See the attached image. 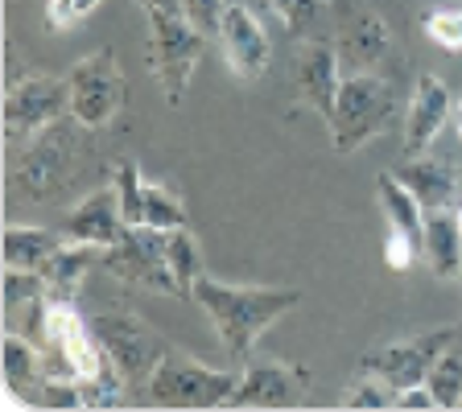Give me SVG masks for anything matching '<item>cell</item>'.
Here are the masks:
<instances>
[{
  "label": "cell",
  "mask_w": 462,
  "mask_h": 412,
  "mask_svg": "<svg viewBox=\"0 0 462 412\" xmlns=\"http://www.w3.org/2000/svg\"><path fill=\"white\" fill-rule=\"evenodd\" d=\"M425 38L446 54H462V9H433L425 17Z\"/></svg>",
  "instance_id": "4316f807"
},
{
  "label": "cell",
  "mask_w": 462,
  "mask_h": 412,
  "mask_svg": "<svg viewBox=\"0 0 462 412\" xmlns=\"http://www.w3.org/2000/svg\"><path fill=\"white\" fill-rule=\"evenodd\" d=\"M165 235H170V231L136 223V227H128L125 235L112 243V248L99 252V269L112 272L120 285L182 298V288H178V280H173V272H170V260H165Z\"/></svg>",
  "instance_id": "ba28073f"
},
{
  "label": "cell",
  "mask_w": 462,
  "mask_h": 412,
  "mask_svg": "<svg viewBox=\"0 0 462 412\" xmlns=\"http://www.w3.org/2000/svg\"><path fill=\"white\" fill-rule=\"evenodd\" d=\"M335 50L351 75L356 70H380L393 58V29L375 9H346L338 17Z\"/></svg>",
  "instance_id": "4fadbf2b"
},
{
  "label": "cell",
  "mask_w": 462,
  "mask_h": 412,
  "mask_svg": "<svg viewBox=\"0 0 462 412\" xmlns=\"http://www.w3.org/2000/svg\"><path fill=\"white\" fill-rule=\"evenodd\" d=\"M223 5H227V0H182V13L207 33V38H215V33H219Z\"/></svg>",
  "instance_id": "4dcf8cb0"
},
{
  "label": "cell",
  "mask_w": 462,
  "mask_h": 412,
  "mask_svg": "<svg viewBox=\"0 0 462 412\" xmlns=\"http://www.w3.org/2000/svg\"><path fill=\"white\" fill-rule=\"evenodd\" d=\"M99 252L104 248H91V243H62L54 256L42 264V280H46V298L50 301H75L79 288H83L87 272L99 264Z\"/></svg>",
  "instance_id": "e0dca14e"
},
{
  "label": "cell",
  "mask_w": 462,
  "mask_h": 412,
  "mask_svg": "<svg viewBox=\"0 0 462 412\" xmlns=\"http://www.w3.org/2000/svg\"><path fill=\"white\" fill-rule=\"evenodd\" d=\"M70 83V115L87 133H99L125 112L128 87H125V70L112 46L91 50L87 58H79L67 75Z\"/></svg>",
  "instance_id": "8992f818"
},
{
  "label": "cell",
  "mask_w": 462,
  "mask_h": 412,
  "mask_svg": "<svg viewBox=\"0 0 462 412\" xmlns=\"http://www.w3.org/2000/svg\"><path fill=\"white\" fill-rule=\"evenodd\" d=\"M421 256L430 260L433 277L454 280L462 277V223L450 211H425V235H421Z\"/></svg>",
  "instance_id": "d6986e66"
},
{
  "label": "cell",
  "mask_w": 462,
  "mask_h": 412,
  "mask_svg": "<svg viewBox=\"0 0 462 412\" xmlns=\"http://www.w3.org/2000/svg\"><path fill=\"white\" fill-rule=\"evenodd\" d=\"M396 408H438V400H433L430 384H413L404 392H396Z\"/></svg>",
  "instance_id": "1f68e13d"
},
{
  "label": "cell",
  "mask_w": 462,
  "mask_h": 412,
  "mask_svg": "<svg viewBox=\"0 0 462 412\" xmlns=\"http://www.w3.org/2000/svg\"><path fill=\"white\" fill-rule=\"evenodd\" d=\"M215 41H219V50H223L227 70L236 78H244V83H252V78H260L264 70H269V58H273L269 33H264L260 17L248 9V5H231V0L223 5Z\"/></svg>",
  "instance_id": "7c38bea8"
},
{
  "label": "cell",
  "mask_w": 462,
  "mask_h": 412,
  "mask_svg": "<svg viewBox=\"0 0 462 412\" xmlns=\"http://www.w3.org/2000/svg\"><path fill=\"white\" fill-rule=\"evenodd\" d=\"M396 115V96L393 87L375 70H356L346 75L343 87H338L335 99V115H330V141H335L338 153H356L367 141L384 136L393 128Z\"/></svg>",
  "instance_id": "277c9868"
},
{
  "label": "cell",
  "mask_w": 462,
  "mask_h": 412,
  "mask_svg": "<svg viewBox=\"0 0 462 412\" xmlns=\"http://www.w3.org/2000/svg\"><path fill=\"white\" fill-rule=\"evenodd\" d=\"M454 215H458V223H462V194H458V202H454Z\"/></svg>",
  "instance_id": "d590c367"
},
{
  "label": "cell",
  "mask_w": 462,
  "mask_h": 412,
  "mask_svg": "<svg viewBox=\"0 0 462 412\" xmlns=\"http://www.w3.org/2000/svg\"><path fill=\"white\" fill-rule=\"evenodd\" d=\"M425 384H430L438 408H462V338L438 359V367L430 371Z\"/></svg>",
  "instance_id": "603a6c76"
},
{
  "label": "cell",
  "mask_w": 462,
  "mask_h": 412,
  "mask_svg": "<svg viewBox=\"0 0 462 412\" xmlns=\"http://www.w3.org/2000/svg\"><path fill=\"white\" fill-rule=\"evenodd\" d=\"M67 243L62 231L50 227H21V223H9L5 227V269H29L38 272L58 248Z\"/></svg>",
  "instance_id": "44dd1931"
},
{
  "label": "cell",
  "mask_w": 462,
  "mask_h": 412,
  "mask_svg": "<svg viewBox=\"0 0 462 412\" xmlns=\"http://www.w3.org/2000/svg\"><path fill=\"white\" fill-rule=\"evenodd\" d=\"M83 133L75 115L58 120L46 133H38L33 141L21 149V157L13 161L9 173V194L17 202H54L58 194L70 186V178L83 165Z\"/></svg>",
  "instance_id": "7a4b0ae2"
},
{
  "label": "cell",
  "mask_w": 462,
  "mask_h": 412,
  "mask_svg": "<svg viewBox=\"0 0 462 412\" xmlns=\"http://www.w3.org/2000/svg\"><path fill=\"white\" fill-rule=\"evenodd\" d=\"M99 5H104V0H46V25L54 29V33L75 29V25H83Z\"/></svg>",
  "instance_id": "83f0119b"
},
{
  "label": "cell",
  "mask_w": 462,
  "mask_h": 412,
  "mask_svg": "<svg viewBox=\"0 0 462 412\" xmlns=\"http://www.w3.org/2000/svg\"><path fill=\"white\" fill-rule=\"evenodd\" d=\"M417 256H421V243H417L413 235H404V231H393V227L384 231V264H388V269H396V272L413 269Z\"/></svg>",
  "instance_id": "f1b7e54d"
},
{
  "label": "cell",
  "mask_w": 462,
  "mask_h": 412,
  "mask_svg": "<svg viewBox=\"0 0 462 412\" xmlns=\"http://www.w3.org/2000/svg\"><path fill=\"white\" fill-rule=\"evenodd\" d=\"M458 338H462V322L421 330V334L401 338V343L375 346L372 355L359 359L356 371L380 375L384 384H393L396 392H404V388H413V384H425V380H430V371L438 367V359H442L446 351L458 343Z\"/></svg>",
  "instance_id": "9c48e42d"
},
{
  "label": "cell",
  "mask_w": 462,
  "mask_h": 412,
  "mask_svg": "<svg viewBox=\"0 0 462 412\" xmlns=\"http://www.w3.org/2000/svg\"><path fill=\"white\" fill-rule=\"evenodd\" d=\"M190 301H199V309L207 314V322L215 326L223 351L236 359H248L256 338L277 322L281 314L301 306V288H281V285H227L202 272L194 280Z\"/></svg>",
  "instance_id": "6da1fadb"
},
{
  "label": "cell",
  "mask_w": 462,
  "mask_h": 412,
  "mask_svg": "<svg viewBox=\"0 0 462 412\" xmlns=\"http://www.w3.org/2000/svg\"><path fill=\"white\" fill-rule=\"evenodd\" d=\"M62 235L70 243H91V248H112L120 235L128 231L125 211H120V194L116 186H104V190H91L75 211L62 219Z\"/></svg>",
  "instance_id": "5bb4252c"
},
{
  "label": "cell",
  "mask_w": 462,
  "mask_h": 412,
  "mask_svg": "<svg viewBox=\"0 0 462 412\" xmlns=\"http://www.w3.org/2000/svg\"><path fill=\"white\" fill-rule=\"evenodd\" d=\"M144 223L157 231H173V227H186L190 215H186L182 198L170 190V186H157V182H144Z\"/></svg>",
  "instance_id": "cb8c5ba5"
},
{
  "label": "cell",
  "mask_w": 462,
  "mask_h": 412,
  "mask_svg": "<svg viewBox=\"0 0 462 412\" xmlns=\"http://www.w3.org/2000/svg\"><path fill=\"white\" fill-rule=\"evenodd\" d=\"M454 173H458V186H462V165H458V169H454Z\"/></svg>",
  "instance_id": "8d00e7d4"
},
{
  "label": "cell",
  "mask_w": 462,
  "mask_h": 412,
  "mask_svg": "<svg viewBox=\"0 0 462 412\" xmlns=\"http://www.w3.org/2000/svg\"><path fill=\"white\" fill-rule=\"evenodd\" d=\"M289 5H293V0H260V9H269V13H273V17H281V21H285Z\"/></svg>",
  "instance_id": "836d02e7"
},
{
  "label": "cell",
  "mask_w": 462,
  "mask_h": 412,
  "mask_svg": "<svg viewBox=\"0 0 462 412\" xmlns=\"http://www.w3.org/2000/svg\"><path fill=\"white\" fill-rule=\"evenodd\" d=\"M240 388V371H215L173 346L149 375V400L165 408H227Z\"/></svg>",
  "instance_id": "5b68a950"
},
{
  "label": "cell",
  "mask_w": 462,
  "mask_h": 412,
  "mask_svg": "<svg viewBox=\"0 0 462 412\" xmlns=\"http://www.w3.org/2000/svg\"><path fill=\"white\" fill-rule=\"evenodd\" d=\"M141 9H165V13H182V0H141Z\"/></svg>",
  "instance_id": "d6a6232c"
},
{
  "label": "cell",
  "mask_w": 462,
  "mask_h": 412,
  "mask_svg": "<svg viewBox=\"0 0 462 412\" xmlns=\"http://www.w3.org/2000/svg\"><path fill=\"white\" fill-rule=\"evenodd\" d=\"M99 346L107 351V359L116 363V371L125 375L128 384H149V375L157 371L165 355L173 351V343L153 330L141 314L133 309H112V314H96L91 317Z\"/></svg>",
  "instance_id": "52a82bcc"
},
{
  "label": "cell",
  "mask_w": 462,
  "mask_h": 412,
  "mask_svg": "<svg viewBox=\"0 0 462 412\" xmlns=\"http://www.w3.org/2000/svg\"><path fill=\"white\" fill-rule=\"evenodd\" d=\"M310 371L293 367L285 359H248V367L240 371V388L231 396L227 408H298L310 396Z\"/></svg>",
  "instance_id": "8fae6325"
},
{
  "label": "cell",
  "mask_w": 462,
  "mask_h": 412,
  "mask_svg": "<svg viewBox=\"0 0 462 412\" xmlns=\"http://www.w3.org/2000/svg\"><path fill=\"white\" fill-rule=\"evenodd\" d=\"M396 178H401L409 190H413V198L421 202L425 211H450L454 202H458L462 186H458V173H450L446 165L430 161V157H409V161L401 165V169H393Z\"/></svg>",
  "instance_id": "ac0fdd59"
},
{
  "label": "cell",
  "mask_w": 462,
  "mask_h": 412,
  "mask_svg": "<svg viewBox=\"0 0 462 412\" xmlns=\"http://www.w3.org/2000/svg\"><path fill=\"white\" fill-rule=\"evenodd\" d=\"M112 186L120 194V211H125V223L136 227L144 223V173L136 161H120L112 173Z\"/></svg>",
  "instance_id": "d4e9b609"
},
{
  "label": "cell",
  "mask_w": 462,
  "mask_h": 412,
  "mask_svg": "<svg viewBox=\"0 0 462 412\" xmlns=\"http://www.w3.org/2000/svg\"><path fill=\"white\" fill-rule=\"evenodd\" d=\"M454 124H458V141H462V96H458V104H454Z\"/></svg>",
  "instance_id": "e575fe53"
},
{
  "label": "cell",
  "mask_w": 462,
  "mask_h": 412,
  "mask_svg": "<svg viewBox=\"0 0 462 412\" xmlns=\"http://www.w3.org/2000/svg\"><path fill=\"white\" fill-rule=\"evenodd\" d=\"M149 17V70H153L157 87L170 107L186 99L194 70L207 50V33L194 25L186 13H165V9H144Z\"/></svg>",
  "instance_id": "3957f363"
},
{
  "label": "cell",
  "mask_w": 462,
  "mask_h": 412,
  "mask_svg": "<svg viewBox=\"0 0 462 412\" xmlns=\"http://www.w3.org/2000/svg\"><path fill=\"white\" fill-rule=\"evenodd\" d=\"M450 91L438 75H421L413 83V96H409V112H404V149L409 157H421L438 133H442L446 115H450Z\"/></svg>",
  "instance_id": "2e32d148"
},
{
  "label": "cell",
  "mask_w": 462,
  "mask_h": 412,
  "mask_svg": "<svg viewBox=\"0 0 462 412\" xmlns=\"http://www.w3.org/2000/svg\"><path fill=\"white\" fill-rule=\"evenodd\" d=\"M343 408H396V388L384 384L380 375L356 371L351 388L343 392Z\"/></svg>",
  "instance_id": "484cf974"
},
{
  "label": "cell",
  "mask_w": 462,
  "mask_h": 412,
  "mask_svg": "<svg viewBox=\"0 0 462 412\" xmlns=\"http://www.w3.org/2000/svg\"><path fill=\"white\" fill-rule=\"evenodd\" d=\"M375 202H380V211H384V223L393 231H404V235H413L421 243L425 235V206L413 198V190L396 178L393 169H384L375 178Z\"/></svg>",
  "instance_id": "ffe728a7"
},
{
  "label": "cell",
  "mask_w": 462,
  "mask_h": 412,
  "mask_svg": "<svg viewBox=\"0 0 462 412\" xmlns=\"http://www.w3.org/2000/svg\"><path fill=\"white\" fill-rule=\"evenodd\" d=\"M343 58H338L335 46L327 41H306L298 54V91H301V104L314 107L322 120L330 124L335 115V99H338V87H343Z\"/></svg>",
  "instance_id": "9a60e30c"
},
{
  "label": "cell",
  "mask_w": 462,
  "mask_h": 412,
  "mask_svg": "<svg viewBox=\"0 0 462 412\" xmlns=\"http://www.w3.org/2000/svg\"><path fill=\"white\" fill-rule=\"evenodd\" d=\"M322 13H327V0H293L285 13V29L293 38H310Z\"/></svg>",
  "instance_id": "f546056e"
},
{
  "label": "cell",
  "mask_w": 462,
  "mask_h": 412,
  "mask_svg": "<svg viewBox=\"0 0 462 412\" xmlns=\"http://www.w3.org/2000/svg\"><path fill=\"white\" fill-rule=\"evenodd\" d=\"M165 260H170V272H173V280H178V288H182V298H190L194 280L202 277V243L190 231V223H186V227H173L170 235H165Z\"/></svg>",
  "instance_id": "7402d4cb"
},
{
  "label": "cell",
  "mask_w": 462,
  "mask_h": 412,
  "mask_svg": "<svg viewBox=\"0 0 462 412\" xmlns=\"http://www.w3.org/2000/svg\"><path fill=\"white\" fill-rule=\"evenodd\" d=\"M70 115V83L58 75H25L5 91V133L9 141H33L50 124Z\"/></svg>",
  "instance_id": "30bf717a"
}]
</instances>
